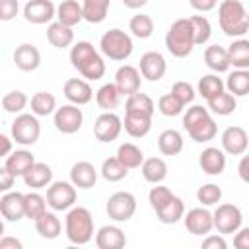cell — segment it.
I'll use <instances>...</instances> for the list:
<instances>
[{"label": "cell", "mask_w": 249, "mask_h": 249, "mask_svg": "<svg viewBox=\"0 0 249 249\" xmlns=\"http://www.w3.org/2000/svg\"><path fill=\"white\" fill-rule=\"evenodd\" d=\"M70 62L86 80H99L105 74V62L89 41H78L70 49Z\"/></svg>", "instance_id": "6da1fadb"}, {"label": "cell", "mask_w": 249, "mask_h": 249, "mask_svg": "<svg viewBox=\"0 0 249 249\" xmlns=\"http://www.w3.org/2000/svg\"><path fill=\"white\" fill-rule=\"evenodd\" d=\"M218 21L228 37H243L249 31V16L239 0H224L218 6Z\"/></svg>", "instance_id": "7a4b0ae2"}, {"label": "cell", "mask_w": 249, "mask_h": 249, "mask_svg": "<svg viewBox=\"0 0 249 249\" xmlns=\"http://www.w3.org/2000/svg\"><path fill=\"white\" fill-rule=\"evenodd\" d=\"M183 126L195 142H208L218 134V124L202 105H193L183 117Z\"/></svg>", "instance_id": "3957f363"}, {"label": "cell", "mask_w": 249, "mask_h": 249, "mask_svg": "<svg viewBox=\"0 0 249 249\" xmlns=\"http://www.w3.org/2000/svg\"><path fill=\"white\" fill-rule=\"evenodd\" d=\"M66 237L74 245H86L93 237V218L91 212L84 206H72L68 208L66 220H64Z\"/></svg>", "instance_id": "277c9868"}, {"label": "cell", "mask_w": 249, "mask_h": 249, "mask_svg": "<svg viewBox=\"0 0 249 249\" xmlns=\"http://www.w3.org/2000/svg\"><path fill=\"white\" fill-rule=\"evenodd\" d=\"M165 47L177 58H185L193 53L195 37H193V27L189 23V18H181L171 23V27L165 33Z\"/></svg>", "instance_id": "5b68a950"}, {"label": "cell", "mask_w": 249, "mask_h": 249, "mask_svg": "<svg viewBox=\"0 0 249 249\" xmlns=\"http://www.w3.org/2000/svg\"><path fill=\"white\" fill-rule=\"evenodd\" d=\"M99 49L111 60H126L132 54L134 45H132V39H130L128 33L115 27V29H109L101 35Z\"/></svg>", "instance_id": "8992f818"}, {"label": "cell", "mask_w": 249, "mask_h": 249, "mask_svg": "<svg viewBox=\"0 0 249 249\" xmlns=\"http://www.w3.org/2000/svg\"><path fill=\"white\" fill-rule=\"evenodd\" d=\"M39 134H41V124L35 115L21 113L12 123V140H16L21 146L35 144L39 140Z\"/></svg>", "instance_id": "52a82bcc"}, {"label": "cell", "mask_w": 249, "mask_h": 249, "mask_svg": "<svg viewBox=\"0 0 249 249\" xmlns=\"http://www.w3.org/2000/svg\"><path fill=\"white\" fill-rule=\"evenodd\" d=\"M107 216L115 222H128L134 212H136V198L132 193L128 191H119V193H113L107 200Z\"/></svg>", "instance_id": "ba28073f"}, {"label": "cell", "mask_w": 249, "mask_h": 249, "mask_svg": "<svg viewBox=\"0 0 249 249\" xmlns=\"http://www.w3.org/2000/svg\"><path fill=\"white\" fill-rule=\"evenodd\" d=\"M76 202V187L68 181H54L49 189H47V204L60 212V210H68L72 208Z\"/></svg>", "instance_id": "9c48e42d"}, {"label": "cell", "mask_w": 249, "mask_h": 249, "mask_svg": "<svg viewBox=\"0 0 249 249\" xmlns=\"http://www.w3.org/2000/svg\"><path fill=\"white\" fill-rule=\"evenodd\" d=\"M243 214L235 204H220L212 214V224L220 233H233L241 228Z\"/></svg>", "instance_id": "30bf717a"}, {"label": "cell", "mask_w": 249, "mask_h": 249, "mask_svg": "<svg viewBox=\"0 0 249 249\" xmlns=\"http://www.w3.org/2000/svg\"><path fill=\"white\" fill-rule=\"evenodd\" d=\"M82 123H84V115H82V109H78V105L70 103L54 109V126L58 132L74 134L82 128Z\"/></svg>", "instance_id": "8fae6325"}, {"label": "cell", "mask_w": 249, "mask_h": 249, "mask_svg": "<svg viewBox=\"0 0 249 249\" xmlns=\"http://www.w3.org/2000/svg\"><path fill=\"white\" fill-rule=\"evenodd\" d=\"M123 130V121L117 113L113 111H107L103 115H99L93 123V134L99 142H113L119 138Z\"/></svg>", "instance_id": "7c38bea8"}, {"label": "cell", "mask_w": 249, "mask_h": 249, "mask_svg": "<svg viewBox=\"0 0 249 249\" xmlns=\"http://www.w3.org/2000/svg\"><path fill=\"white\" fill-rule=\"evenodd\" d=\"M167 70V64H165V58L161 53L158 51H148L140 56V76L150 80V82H158L163 78Z\"/></svg>", "instance_id": "4fadbf2b"}, {"label": "cell", "mask_w": 249, "mask_h": 249, "mask_svg": "<svg viewBox=\"0 0 249 249\" xmlns=\"http://www.w3.org/2000/svg\"><path fill=\"white\" fill-rule=\"evenodd\" d=\"M247 144H249V138H247V132H245L243 126H228L222 132V150H224V154L241 156V154H245Z\"/></svg>", "instance_id": "5bb4252c"}, {"label": "cell", "mask_w": 249, "mask_h": 249, "mask_svg": "<svg viewBox=\"0 0 249 249\" xmlns=\"http://www.w3.org/2000/svg\"><path fill=\"white\" fill-rule=\"evenodd\" d=\"M185 220V228L193 233V235H206L212 231L214 224H212V212L206 208H191L187 212V216L183 214Z\"/></svg>", "instance_id": "9a60e30c"}, {"label": "cell", "mask_w": 249, "mask_h": 249, "mask_svg": "<svg viewBox=\"0 0 249 249\" xmlns=\"http://www.w3.org/2000/svg\"><path fill=\"white\" fill-rule=\"evenodd\" d=\"M56 14V8L51 0H29L23 6V18L29 23L41 25V23H49Z\"/></svg>", "instance_id": "2e32d148"}, {"label": "cell", "mask_w": 249, "mask_h": 249, "mask_svg": "<svg viewBox=\"0 0 249 249\" xmlns=\"http://www.w3.org/2000/svg\"><path fill=\"white\" fill-rule=\"evenodd\" d=\"M64 97L74 103V105H86L91 101L93 97V91H91V86L86 82V80H80V78H70L64 82Z\"/></svg>", "instance_id": "e0dca14e"}, {"label": "cell", "mask_w": 249, "mask_h": 249, "mask_svg": "<svg viewBox=\"0 0 249 249\" xmlns=\"http://www.w3.org/2000/svg\"><path fill=\"white\" fill-rule=\"evenodd\" d=\"M14 62L19 70L23 72H33L39 68L41 64V53L35 45L31 43H21L19 47H16L14 51Z\"/></svg>", "instance_id": "ac0fdd59"}, {"label": "cell", "mask_w": 249, "mask_h": 249, "mask_svg": "<svg viewBox=\"0 0 249 249\" xmlns=\"http://www.w3.org/2000/svg\"><path fill=\"white\" fill-rule=\"evenodd\" d=\"M198 165L206 175H220L226 169V154L220 148H204L198 158Z\"/></svg>", "instance_id": "d6986e66"}, {"label": "cell", "mask_w": 249, "mask_h": 249, "mask_svg": "<svg viewBox=\"0 0 249 249\" xmlns=\"http://www.w3.org/2000/svg\"><path fill=\"white\" fill-rule=\"evenodd\" d=\"M0 214L10 220V222H18L25 216L23 210V195L18 191H6V195L0 198Z\"/></svg>", "instance_id": "ffe728a7"}, {"label": "cell", "mask_w": 249, "mask_h": 249, "mask_svg": "<svg viewBox=\"0 0 249 249\" xmlns=\"http://www.w3.org/2000/svg\"><path fill=\"white\" fill-rule=\"evenodd\" d=\"M115 86L123 95H130L140 89V72L138 68L124 64L115 72Z\"/></svg>", "instance_id": "44dd1931"}, {"label": "cell", "mask_w": 249, "mask_h": 249, "mask_svg": "<svg viewBox=\"0 0 249 249\" xmlns=\"http://www.w3.org/2000/svg\"><path fill=\"white\" fill-rule=\"evenodd\" d=\"M97 249H121L126 245L124 231L119 226H103L95 233Z\"/></svg>", "instance_id": "7402d4cb"}, {"label": "cell", "mask_w": 249, "mask_h": 249, "mask_svg": "<svg viewBox=\"0 0 249 249\" xmlns=\"http://www.w3.org/2000/svg\"><path fill=\"white\" fill-rule=\"evenodd\" d=\"M97 181V171L89 161H78L70 169V183L78 189H91Z\"/></svg>", "instance_id": "603a6c76"}, {"label": "cell", "mask_w": 249, "mask_h": 249, "mask_svg": "<svg viewBox=\"0 0 249 249\" xmlns=\"http://www.w3.org/2000/svg\"><path fill=\"white\" fill-rule=\"evenodd\" d=\"M53 181V169L43 163V161H35L25 173H23V183L31 189H43Z\"/></svg>", "instance_id": "cb8c5ba5"}, {"label": "cell", "mask_w": 249, "mask_h": 249, "mask_svg": "<svg viewBox=\"0 0 249 249\" xmlns=\"http://www.w3.org/2000/svg\"><path fill=\"white\" fill-rule=\"evenodd\" d=\"M35 163V158L31 152L27 150H16V152H10L6 156V169L14 175V177H23V173Z\"/></svg>", "instance_id": "d4e9b609"}, {"label": "cell", "mask_w": 249, "mask_h": 249, "mask_svg": "<svg viewBox=\"0 0 249 249\" xmlns=\"http://www.w3.org/2000/svg\"><path fill=\"white\" fill-rule=\"evenodd\" d=\"M124 109H126V113H130V115L152 117V115H154L156 105H154V101H152V97H150L148 93H140V89H138V91H134V93L126 95Z\"/></svg>", "instance_id": "484cf974"}, {"label": "cell", "mask_w": 249, "mask_h": 249, "mask_svg": "<svg viewBox=\"0 0 249 249\" xmlns=\"http://www.w3.org/2000/svg\"><path fill=\"white\" fill-rule=\"evenodd\" d=\"M47 39H49V43L53 47L66 49V47H70L74 43V31H72V27H68V25L60 23V21H53L47 27Z\"/></svg>", "instance_id": "4316f807"}, {"label": "cell", "mask_w": 249, "mask_h": 249, "mask_svg": "<svg viewBox=\"0 0 249 249\" xmlns=\"http://www.w3.org/2000/svg\"><path fill=\"white\" fill-rule=\"evenodd\" d=\"M228 60L230 66L237 68V70H247L249 68V41L247 39H237L233 41L228 49Z\"/></svg>", "instance_id": "83f0119b"}, {"label": "cell", "mask_w": 249, "mask_h": 249, "mask_svg": "<svg viewBox=\"0 0 249 249\" xmlns=\"http://www.w3.org/2000/svg\"><path fill=\"white\" fill-rule=\"evenodd\" d=\"M140 169H142V177L148 181V183H161L165 177H167V163L161 160V158H148L140 163Z\"/></svg>", "instance_id": "f1b7e54d"}, {"label": "cell", "mask_w": 249, "mask_h": 249, "mask_svg": "<svg viewBox=\"0 0 249 249\" xmlns=\"http://www.w3.org/2000/svg\"><path fill=\"white\" fill-rule=\"evenodd\" d=\"M35 230H37V233H39L41 237H45V239H56V237L60 235V231H62V224H60V220L56 218V214L45 212V214H41V216L35 220Z\"/></svg>", "instance_id": "f546056e"}, {"label": "cell", "mask_w": 249, "mask_h": 249, "mask_svg": "<svg viewBox=\"0 0 249 249\" xmlns=\"http://www.w3.org/2000/svg\"><path fill=\"white\" fill-rule=\"evenodd\" d=\"M111 0H84L82 2V18L89 23H101L107 18Z\"/></svg>", "instance_id": "4dcf8cb0"}, {"label": "cell", "mask_w": 249, "mask_h": 249, "mask_svg": "<svg viewBox=\"0 0 249 249\" xmlns=\"http://www.w3.org/2000/svg\"><path fill=\"white\" fill-rule=\"evenodd\" d=\"M60 23L68 25V27H74L76 23H80L84 18H82V4H78L76 0H62L56 8V14Z\"/></svg>", "instance_id": "1f68e13d"}, {"label": "cell", "mask_w": 249, "mask_h": 249, "mask_svg": "<svg viewBox=\"0 0 249 249\" xmlns=\"http://www.w3.org/2000/svg\"><path fill=\"white\" fill-rule=\"evenodd\" d=\"M158 148L163 156H177L183 150V136L175 128H167L158 136Z\"/></svg>", "instance_id": "d6a6232c"}, {"label": "cell", "mask_w": 249, "mask_h": 249, "mask_svg": "<svg viewBox=\"0 0 249 249\" xmlns=\"http://www.w3.org/2000/svg\"><path fill=\"white\" fill-rule=\"evenodd\" d=\"M156 214H158L160 222H163V224H177L185 214V202L173 195L161 208L156 210Z\"/></svg>", "instance_id": "836d02e7"}, {"label": "cell", "mask_w": 249, "mask_h": 249, "mask_svg": "<svg viewBox=\"0 0 249 249\" xmlns=\"http://www.w3.org/2000/svg\"><path fill=\"white\" fill-rule=\"evenodd\" d=\"M204 62H206V66H208L210 70H214V72H218V74L230 70L228 53H226V49L220 47V45H210V47H206V51H204Z\"/></svg>", "instance_id": "e575fe53"}, {"label": "cell", "mask_w": 249, "mask_h": 249, "mask_svg": "<svg viewBox=\"0 0 249 249\" xmlns=\"http://www.w3.org/2000/svg\"><path fill=\"white\" fill-rule=\"evenodd\" d=\"M123 126L126 130L128 136L132 138H142L150 132L152 128V117H142V115H130V113H124V121H123Z\"/></svg>", "instance_id": "d590c367"}, {"label": "cell", "mask_w": 249, "mask_h": 249, "mask_svg": "<svg viewBox=\"0 0 249 249\" xmlns=\"http://www.w3.org/2000/svg\"><path fill=\"white\" fill-rule=\"evenodd\" d=\"M123 97H124V95L119 91V88H117L115 84H103V86L97 89V93H95L97 105H99L101 109H105V111H111V109L119 107V103L123 101Z\"/></svg>", "instance_id": "8d00e7d4"}, {"label": "cell", "mask_w": 249, "mask_h": 249, "mask_svg": "<svg viewBox=\"0 0 249 249\" xmlns=\"http://www.w3.org/2000/svg\"><path fill=\"white\" fill-rule=\"evenodd\" d=\"M224 88H228V93H231L233 97H243L249 93V72L247 70H233Z\"/></svg>", "instance_id": "74e56055"}, {"label": "cell", "mask_w": 249, "mask_h": 249, "mask_svg": "<svg viewBox=\"0 0 249 249\" xmlns=\"http://www.w3.org/2000/svg\"><path fill=\"white\" fill-rule=\"evenodd\" d=\"M117 158H119L121 163H123L124 167H128V169H136V167H140V163L144 161L142 150H140L136 144H132V142L121 144L119 150H117Z\"/></svg>", "instance_id": "f35d334b"}, {"label": "cell", "mask_w": 249, "mask_h": 249, "mask_svg": "<svg viewBox=\"0 0 249 249\" xmlns=\"http://www.w3.org/2000/svg\"><path fill=\"white\" fill-rule=\"evenodd\" d=\"M56 109V99L53 93L49 91H37L31 97V113L35 117H47L51 113H54Z\"/></svg>", "instance_id": "ab89813d"}, {"label": "cell", "mask_w": 249, "mask_h": 249, "mask_svg": "<svg viewBox=\"0 0 249 249\" xmlns=\"http://www.w3.org/2000/svg\"><path fill=\"white\" fill-rule=\"evenodd\" d=\"M206 101H208V109L212 113H216V115H222V117L231 115L235 111V107H237L235 97L231 93H228V91H222V93H218V95H214V97H210Z\"/></svg>", "instance_id": "60d3db41"}, {"label": "cell", "mask_w": 249, "mask_h": 249, "mask_svg": "<svg viewBox=\"0 0 249 249\" xmlns=\"http://www.w3.org/2000/svg\"><path fill=\"white\" fill-rule=\"evenodd\" d=\"M126 175H128V167H124L117 156L107 158L103 161V165H101V177L105 181H109V183H117V181L124 179Z\"/></svg>", "instance_id": "b9f144b4"}, {"label": "cell", "mask_w": 249, "mask_h": 249, "mask_svg": "<svg viewBox=\"0 0 249 249\" xmlns=\"http://www.w3.org/2000/svg\"><path fill=\"white\" fill-rule=\"evenodd\" d=\"M23 210H25V216L35 222L41 214L47 212V198L41 196L39 193H27V195H23Z\"/></svg>", "instance_id": "7bdbcfd3"}, {"label": "cell", "mask_w": 249, "mask_h": 249, "mask_svg": "<svg viewBox=\"0 0 249 249\" xmlns=\"http://www.w3.org/2000/svg\"><path fill=\"white\" fill-rule=\"evenodd\" d=\"M128 29L132 31L134 37L148 39L154 33V19L148 14H136V16H132V19L128 23Z\"/></svg>", "instance_id": "ee69618b"}, {"label": "cell", "mask_w": 249, "mask_h": 249, "mask_svg": "<svg viewBox=\"0 0 249 249\" xmlns=\"http://www.w3.org/2000/svg\"><path fill=\"white\" fill-rule=\"evenodd\" d=\"M189 23L193 27V37H195V45H204L210 35H212V25L204 16H191Z\"/></svg>", "instance_id": "f6af8a7d"}, {"label": "cell", "mask_w": 249, "mask_h": 249, "mask_svg": "<svg viewBox=\"0 0 249 249\" xmlns=\"http://www.w3.org/2000/svg\"><path fill=\"white\" fill-rule=\"evenodd\" d=\"M224 91V82L222 78H218L216 74H206L198 80V93L204 97V99H210L218 93Z\"/></svg>", "instance_id": "bcb514c9"}, {"label": "cell", "mask_w": 249, "mask_h": 249, "mask_svg": "<svg viewBox=\"0 0 249 249\" xmlns=\"http://www.w3.org/2000/svg\"><path fill=\"white\" fill-rule=\"evenodd\" d=\"M27 105V95L19 89H14V91H8L4 97H2V107L4 111L8 113H19L23 111Z\"/></svg>", "instance_id": "7dc6e473"}, {"label": "cell", "mask_w": 249, "mask_h": 249, "mask_svg": "<svg viewBox=\"0 0 249 249\" xmlns=\"http://www.w3.org/2000/svg\"><path fill=\"white\" fill-rule=\"evenodd\" d=\"M183 103L169 91V93H165V95H161L160 97V101H158V109H160V113L161 115H165V117H177V115H181L183 113Z\"/></svg>", "instance_id": "c3c4849f"}, {"label": "cell", "mask_w": 249, "mask_h": 249, "mask_svg": "<svg viewBox=\"0 0 249 249\" xmlns=\"http://www.w3.org/2000/svg\"><path fill=\"white\" fill-rule=\"evenodd\" d=\"M196 198H198V202L204 204V206L218 204L220 198H222V189H220L218 185H214V183H206V185L198 187V191H196Z\"/></svg>", "instance_id": "681fc988"}, {"label": "cell", "mask_w": 249, "mask_h": 249, "mask_svg": "<svg viewBox=\"0 0 249 249\" xmlns=\"http://www.w3.org/2000/svg\"><path fill=\"white\" fill-rule=\"evenodd\" d=\"M171 196H173V193H171L167 187H161L160 183H156V187H152L150 193H148V200H150V206H152L154 210L161 208Z\"/></svg>", "instance_id": "f907efd6"}, {"label": "cell", "mask_w": 249, "mask_h": 249, "mask_svg": "<svg viewBox=\"0 0 249 249\" xmlns=\"http://www.w3.org/2000/svg\"><path fill=\"white\" fill-rule=\"evenodd\" d=\"M171 93H173L183 105H187V103H191V101L195 99V88H193L189 82H175L173 88H171Z\"/></svg>", "instance_id": "816d5d0a"}, {"label": "cell", "mask_w": 249, "mask_h": 249, "mask_svg": "<svg viewBox=\"0 0 249 249\" xmlns=\"http://www.w3.org/2000/svg\"><path fill=\"white\" fill-rule=\"evenodd\" d=\"M19 12L18 0H0V21H12Z\"/></svg>", "instance_id": "f5cc1de1"}, {"label": "cell", "mask_w": 249, "mask_h": 249, "mask_svg": "<svg viewBox=\"0 0 249 249\" xmlns=\"http://www.w3.org/2000/svg\"><path fill=\"white\" fill-rule=\"evenodd\" d=\"M228 243L222 235H208L206 233V239L202 241V249H226Z\"/></svg>", "instance_id": "db71d44e"}, {"label": "cell", "mask_w": 249, "mask_h": 249, "mask_svg": "<svg viewBox=\"0 0 249 249\" xmlns=\"http://www.w3.org/2000/svg\"><path fill=\"white\" fill-rule=\"evenodd\" d=\"M233 245L237 249H249V228H239L237 231H233Z\"/></svg>", "instance_id": "11a10c76"}, {"label": "cell", "mask_w": 249, "mask_h": 249, "mask_svg": "<svg viewBox=\"0 0 249 249\" xmlns=\"http://www.w3.org/2000/svg\"><path fill=\"white\" fill-rule=\"evenodd\" d=\"M14 175L6 169V167H0V193H6L14 187Z\"/></svg>", "instance_id": "9f6ffc18"}, {"label": "cell", "mask_w": 249, "mask_h": 249, "mask_svg": "<svg viewBox=\"0 0 249 249\" xmlns=\"http://www.w3.org/2000/svg\"><path fill=\"white\" fill-rule=\"evenodd\" d=\"M189 4L196 10V12H210L218 6V0H189Z\"/></svg>", "instance_id": "6f0895ef"}, {"label": "cell", "mask_w": 249, "mask_h": 249, "mask_svg": "<svg viewBox=\"0 0 249 249\" xmlns=\"http://www.w3.org/2000/svg\"><path fill=\"white\" fill-rule=\"evenodd\" d=\"M0 249H21V241L16 237H0Z\"/></svg>", "instance_id": "680465c9"}, {"label": "cell", "mask_w": 249, "mask_h": 249, "mask_svg": "<svg viewBox=\"0 0 249 249\" xmlns=\"http://www.w3.org/2000/svg\"><path fill=\"white\" fill-rule=\"evenodd\" d=\"M10 152H12V140H10L6 134L0 132V158L8 156Z\"/></svg>", "instance_id": "91938a15"}, {"label": "cell", "mask_w": 249, "mask_h": 249, "mask_svg": "<svg viewBox=\"0 0 249 249\" xmlns=\"http://www.w3.org/2000/svg\"><path fill=\"white\" fill-rule=\"evenodd\" d=\"M247 167H249V158L247 156H243L241 158V161H239V177H241V181H245V183H249V171H247Z\"/></svg>", "instance_id": "94428289"}, {"label": "cell", "mask_w": 249, "mask_h": 249, "mask_svg": "<svg viewBox=\"0 0 249 249\" xmlns=\"http://www.w3.org/2000/svg\"><path fill=\"white\" fill-rule=\"evenodd\" d=\"M123 4H124L126 8H130V10H136V8L146 6V4H148V0H123Z\"/></svg>", "instance_id": "6125c7cd"}, {"label": "cell", "mask_w": 249, "mask_h": 249, "mask_svg": "<svg viewBox=\"0 0 249 249\" xmlns=\"http://www.w3.org/2000/svg\"><path fill=\"white\" fill-rule=\"evenodd\" d=\"M4 235V224H2V220H0V237Z\"/></svg>", "instance_id": "be15d7a7"}]
</instances>
